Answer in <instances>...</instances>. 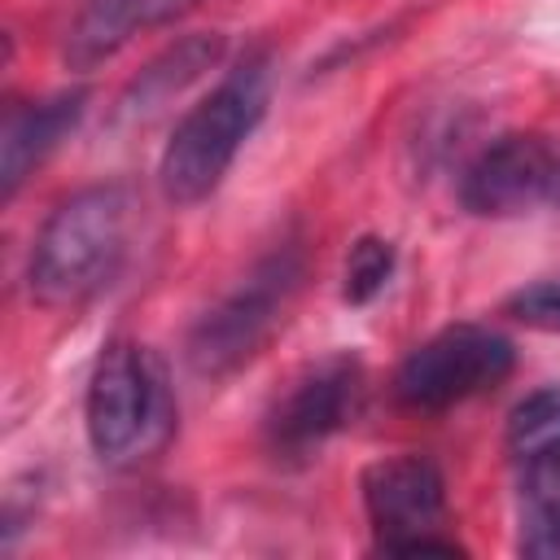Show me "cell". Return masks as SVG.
<instances>
[{
  "label": "cell",
  "instance_id": "obj_1",
  "mask_svg": "<svg viewBox=\"0 0 560 560\" xmlns=\"http://www.w3.org/2000/svg\"><path fill=\"white\" fill-rule=\"evenodd\" d=\"M131 192L122 184H92L70 192L39 228L31 249V298L66 311L96 298L127 262Z\"/></svg>",
  "mask_w": 560,
  "mask_h": 560
},
{
  "label": "cell",
  "instance_id": "obj_2",
  "mask_svg": "<svg viewBox=\"0 0 560 560\" xmlns=\"http://www.w3.org/2000/svg\"><path fill=\"white\" fill-rule=\"evenodd\" d=\"M267 101H271V61L267 52H249L175 122L158 162L162 197L171 206L206 201L223 184L241 144L262 122Z\"/></svg>",
  "mask_w": 560,
  "mask_h": 560
},
{
  "label": "cell",
  "instance_id": "obj_3",
  "mask_svg": "<svg viewBox=\"0 0 560 560\" xmlns=\"http://www.w3.org/2000/svg\"><path fill=\"white\" fill-rule=\"evenodd\" d=\"M83 424L101 464L127 468L158 455L175 433L166 363L140 341H109L88 381Z\"/></svg>",
  "mask_w": 560,
  "mask_h": 560
},
{
  "label": "cell",
  "instance_id": "obj_4",
  "mask_svg": "<svg viewBox=\"0 0 560 560\" xmlns=\"http://www.w3.org/2000/svg\"><path fill=\"white\" fill-rule=\"evenodd\" d=\"M302 284V249L298 245H276L271 254H262L236 289H228L192 328L188 337V363L201 376H228L236 368H245L267 337L276 332V324L284 319L293 293Z\"/></svg>",
  "mask_w": 560,
  "mask_h": 560
},
{
  "label": "cell",
  "instance_id": "obj_5",
  "mask_svg": "<svg viewBox=\"0 0 560 560\" xmlns=\"http://www.w3.org/2000/svg\"><path fill=\"white\" fill-rule=\"evenodd\" d=\"M512 368L516 350L503 332L486 324H451L402 359L394 376V398L411 411H446L503 385Z\"/></svg>",
  "mask_w": 560,
  "mask_h": 560
},
{
  "label": "cell",
  "instance_id": "obj_6",
  "mask_svg": "<svg viewBox=\"0 0 560 560\" xmlns=\"http://www.w3.org/2000/svg\"><path fill=\"white\" fill-rule=\"evenodd\" d=\"M363 508L381 556H459L446 525V481L424 455H394L363 472Z\"/></svg>",
  "mask_w": 560,
  "mask_h": 560
},
{
  "label": "cell",
  "instance_id": "obj_7",
  "mask_svg": "<svg viewBox=\"0 0 560 560\" xmlns=\"http://www.w3.org/2000/svg\"><path fill=\"white\" fill-rule=\"evenodd\" d=\"M363 363L354 354H328L311 363L267 411V451L280 464L315 459L363 407Z\"/></svg>",
  "mask_w": 560,
  "mask_h": 560
},
{
  "label": "cell",
  "instance_id": "obj_8",
  "mask_svg": "<svg viewBox=\"0 0 560 560\" xmlns=\"http://www.w3.org/2000/svg\"><path fill=\"white\" fill-rule=\"evenodd\" d=\"M459 201L481 219H512L542 206L560 210V136H499L468 162L459 179Z\"/></svg>",
  "mask_w": 560,
  "mask_h": 560
},
{
  "label": "cell",
  "instance_id": "obj_9",
  "mask_svg": "<svg viewBox=\"0 0 560 560\" xmlns=\"http://www.w3.org/2000/svg\"><path fill=\"white\" fill-rule=\"evenodd\" d=\"M83 109H88V92L74 88V92H57V96L31 101V105L9 114L4 140H0V188H4V197H13L22 188V179L79 127Z\"/></svg>",
  "mask_w": 560,
  "mask_h": 560
},
{
  "label": "cell",
  "instance_id": "obj_10",
  "mask_svg": "<svg viewBox=\"0 0 560 560\" xmlns=\"http://www.w3.org/2000/svg\"><path fill=\"white\" fill-rule=\"evenodd\" d=\"M188 4H197V0H88L70 26L66 57H70V66L92 70L96 61L114 57L136 31L171 22Z\"/></svg>",
  "mask_w": 560,
  "mask_h": 560
},
{
  "label": "cell",
  "instance_id": "obj_11",
  "mask_svg": "<svg viewBox=\"0 0 560 560\" xmlns=\"http://www.w3.org/2000/svg\"><path fill=\"white\" fill-rule=\"evenodd\" d=\"M516 547L534 560L560 556V438L521 459Z\"/></svg>",
  "mask_w": 560,
  "mask_h": 560
},
{
  "label": "cell",
  "instance_id": "obj_12",
  "mask_svg": "<svg viewBox=\"0 0 560 560\" xmlns=\"http://www.w3.org/2000/svg\"><path fill=\"white\" fill-rule=\"evenodd\" d=\"M219 52H223V39H219V35L179 39L166 57H158L149 70H140V79H136L131 92H127V105H131V109H153V105H162L171 92H179V88L192 83L206 66H214Z\"/></svg>",
  "mask_w": 560,
  "mask_h": 560
},
{
  "label": "cell",
  "instance_id": "obj_13",
  "mask_svg": "<svg viewBox=\"0 0 560 560\" xmlns=\"http://www.w3.org/2000/svg\"><path fill=\"white\" fill-rule=\"evenodd\" d=\"M560 438V385L534 389L529 398H521L508 416V451L516 455V464L525 455H534L538 446Z\"/></svg>",
  "mask_w": 560,
  "mask_h": 560
},
{
  "label": "cell",
  "instance_id": "obj_14",
  "mask_svg": "<svg viewBox=\"0 0 560 560\" xmlns=\"http://www.w3.org/2000/svg\"><path fill=\"white\" fill-rule=\"evenodd\" d=\"M394 245L381 236H359L346 254V271H341V293L354 306H368L376 293H385L389 276H394Z\"/></svg>",
  "mask_w": 560,
  "mask_h": 560
},
{
  "label": "cell",
  "instance_id": "obj_15",
  "mask_svg": "<svg viewBox=\"0 0 560 560\" xmlns=\"http://www.w3.org/2000/svg\"><path fill=\"white\" fill-rule=\"evenodd\" d=\"M512 319H521L525 328H542V332H560V276L525 284L508 298L503 306Z\"/></svg>",
  "mask_w": 560,
  "mask_h": 560
}]
</instances>
